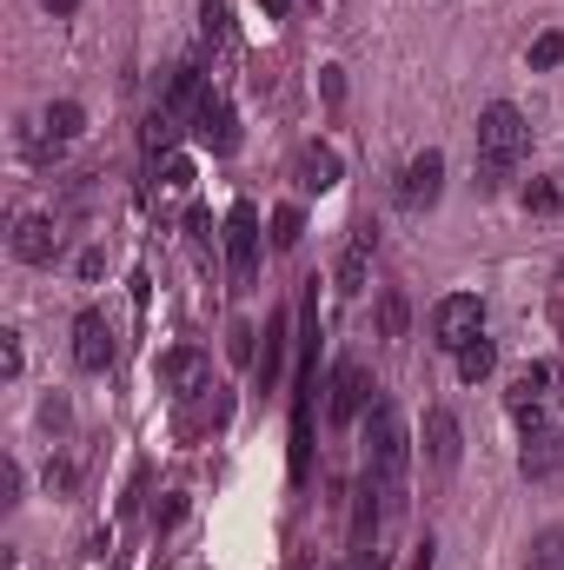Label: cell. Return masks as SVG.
<instances>
[{
    "label": "cell",
    "mask_w": 564,
    "mask_h": 570,
    "mask_svg": "<svg viewBox=\"0 0 564 570\" xmlns=\"http://www.w3.org/2000/svg\"><path fill=\"white\" fill-rule=\"evenodd\" d=\"M478 332H485V305H478L471 292H451V298H438V312H431V338H438L445 352L471 345Z\"/></svg>",
    "instance_id": "cell-4"
},
{
    "label": "cell",
    "mask_w": 564,
    "mask_h": 570,
    "mask_svg": "<svg viewBox=\"0 0 564 570\" xmlns=\"http://www.w3.org/2000/svg\"><path fill=\"white\" fill-rule=\"evenodd\" d=\"M438 186H445V153H438V146H425L419 159L406 166V179H399V206H412V213L438 206Z\"/></svg>",
    "instance_id": "cell-6"
},
{
    "label": "cell",
    "mask_w": 564,
    "mask_h": 570,
    "mask_svg": "<svg viewBox=\"0 0 564 570\" xmlns=\"http://www.w3.org/2000/svg\"><path fill=\"white\" fill-rule=\"evenodd\" d=\"M260 7H266V20H285L292 13V0H260Z\"/></svg>",
    "instance_id": "cell-30"
},
{
    "label": "cell",
    "mask_w": 564,
    "mask_h": 570,
    "mask_svg": "<svg viewBox=\"0 0 564 570\" xmlns=\"http://www.w3.org/2000/svg\"><path fill=\"white\" fill-rule=\"evenodd\" d=\"M492 365H498V345H492L485 332H478L471 345H458V379H465V385H478V379H492Z\"/></svg>",
    "instance_id": "cell-16"
},
{
    "label": "cell",
    "mask_w": 564,
    "mask_h": 570,
    "mask_svg": "<svg viewBox=\"0 0 564 570\" xmlns=\"http://www.w3.org/2000/svg\"><path fill=\"white\" fill-rule=\"evenodd\" d=\"M193 127H200V140L213 146V153H233V146H240V127H233V107H226V100H213V94H206V100L193 107Z\"/></svg>",
    "instance_id": "cell-12"
},
{
    "label": "cell",
    "mask_w": 564,
    "mask_h": 570,
    "mask_svg": "<svg viewBox=\"0 0 564 570\" xmlns=\"http://www.w3.org/2000/svg\"><path fill=\"white\" fill-rule=\"evenodd\" d=\"M47 134H54V146H60V140H80V134H87L80 100H54V107H47Z\"/></svg>",
    "instance_id": "cell-17"
},
{
    "label": "cell",
    "mask_w": 564,
    "mask_h": 570,
    "mask_svg": "<svg viewBox=\"0 0 564 570\" xmlns=\"http://www.w3.org/2000/svg\"><path fill=\"white\" fill-rule=\"evenodd\" d=\"M379 332H386V338H406V332H412V305H406V292H386V298H379Z\"/></svg>",
    "instance_id": "cell-18"
},
{
    "label": "cell",
    "mask_w": 564,
    "mask_h": 570,
    "mask_svg": "<svg viewBox=\"0 0 564 570\" xmlns=\"http://www.w3.org/2000/svg\"><path fill=\"white\" fill-rule=\"evenodd\" d=\"M366 266H372V233H359L339 259V298H359L366 292Z\"/></svg>",
    "instance_id": "cell-15"
},
{
    "label": "cell",
    "mask_w": 564,
    "mask_h": 570,
    "mask_svg": "<svg viewBox=\"0 0 564 570\" xmlns=\"http://www.w3.org/2000/svg\"><path fill=\"white\" fill-rule=\"evenodd\" d=\"M525 146H532L525 114H518L512 100H492V107L478 114V193H498V186L512 179V166L525 159Z\"/></svg>",
    "instance_id": "cell-2"
},
{
    "label": "cell",
    "mask_w": 564,
    "mask_h": 570,
    "mask_svg": "<svg viewBox=\"0 0 564 570\" xmlns=\"http://www.w3.org/2000/svg\"><path fill=\"white\" fill-rule=\"evenodd\" d=\"M299 233H305V213H299V206H280V213H273V246H299Z\"/></svg>",
    "instance_id": "cell-23"
},
{
    "label": "cell",
    "mask_w": 564,
    "mask_h": 570,
    "mask_svg": "<svg viewBox=\"0 0 564 570\" xmlns=\"http://www.w3.org/2000/svg\"><path fill=\"white\" fill-rule=\"evenodd\" d=\"M372 379H366V365L359 358H339V372H332V392H325V425L332 431H346L352 419H366L372 412Z\"/></svg>",
    "instance_id": "cell-3"
},
{
    "label": "cell",
    "mask_w": 564,
    "mask_h": 570,
    "mask_svg": "<svg viewBox=\"0 0 564 570\" xmlns=\"http://www.w3.org/2000/svg\"><path fill=\"white\" fill-rule=\"evenodd\" d=\"M532 570H564V531H538V544H532Z\"/></svg>",
    "instance_id": "cell-22"
},
{
    "label": "cell",
    "mask_w": 564,
    "mask_h": 570,
    "mask_svg": "<svg viewBox=\"0 0 564 570\" xmlns=\"http://www.w3.org/2000/svg\"><path fill=\"white\" fill-rule=\"evenodd\" d=\"M74 365H80V372H107V365H114V332H107L100 312H80V318H74Z\"/></svg>",
    "instance_id": "cell-8"
},
{
    "label": "cell",
    "mask_w": 564,
    "mask_h": 570,
    "mask_svg": "<svg viewBox=\"0 0 564 570\" xmlns=\"http://www.w3.org/2000/svg\"><path fill=\"white\" fill-rule=\"evenodd\" d=\"M40 7H47V13H60V20H67V13H80V0H40Z\"/></svg>",
    "instance_id": "cell-29"
},
{
    "label": "cell",
    "mask_w": 564,
    "mask_h": 570,
    "mask_svg": "<svg viewBox=\"0 0 564 570\" xmlns=\"http://www.w3.org/2000/svg\"><path fill=\"white\" fill-rule=\"evenodd\" d=\"M0 372L20 379V332H0Z\"/></svg>",
    "instance_id": "cell-25"
},
{
    "label": "cell",
    "mask_w": 564,
    "mask_h": 570,
    "mask_svg": "<svg viewBox=\"0 0 564 570\" xmlns=\"http://www.w3.org/2000/svg\"><path fill=\"white\" fill-rule=\"evenodd\" d=\"M173 140H179V114H166V107H159V114L146 120V153H166Z\"/></svg>",
    "instance_id": "cell-21"
},
{
    "label": "cell",
    "mask_w": 564,
    "mask_h": 570,
    "mask_svg": "<svg viewBox=\"0 0 564 570\" xmlns=\"http://www.w3.org/2000/svg\"><path fill=\"white\" fill-rule=\"evenodd\" d=\"M406 464H412V431H406V412L392 399H372L366 412V484L386 511L406 504Z\"/></svg>",
    "instance_id": "cell-1"
},
{
    "label": "cell",
    "mask_w": 564,
    "mask_h": 570,
    "mask_svg": "<svg viewBox=\"0 0 564 570\" xmlns=\"http://www.w3.org/2000/svg\"><path fill=\"white\" fill-rule=\"evenodd\" d=\"M74 484V464H47V491H67Z\"/></svg>",
    "instance_id": "cell-28"
},
{
    "label": "cell",
    "mask_w": 564,
    "mask_h": 570,
    "mask_svg": "<svg viewBox=\"0 0 564 570\" xmlns=\"http://www.w3.org/2000/svg\"><path fill=\"white\" fill-rule=\"evenodd\" d=\"M558 60H564V33H538L532 40V73H552Z\"/></svg>",
    "instance_id": "cell-24"
},
{
    "label": "cell",
    "mask_w": 564,
    "mask_h": 570,
    "mask_svg": "<svg viewBox=\"0 0 564 570\" xmlns=\"http://www.w3.org/2000/svg\"><path fill=\"white\" fill-rule=\"evenodd\" d=\"M54 246H60V233H54L47 213H20V219H13V259H20V266H47Z\"/></svg>",
    "instance_id": "cell-9"
},
{
    "label": "cell",
    "mask_w": 564,
    "mask_h": 570,
    "mask_svg": "<svg viewBox=\"0 0 564 570\" xmlns=\"http://www.w3.org/2000/svg\"><path fill=\"white\" fill-rule=\"evenodd\" d=\"M545 392H552V365H545V358H532L525 372H512V385H505V405H512V419H538Z\"/></svg>",
    "instance_id": "cell-11"
},
{
    "label": "cell",
    "mask_w": 564,
    "mask_h": 570,
    "mask_svg": "<svg viewBox=\"0 0 564 570\" xmlns=\"http://www.w3.org/2000/svg\"><path fill=\"white\" fill-rule=\"evenodd\" d=\"M518 431H525L518 471H525V478H552V471H558V458H564V438L545 425V419H518Z\"/></svg>",
    "instance_id": "cell-7"
},
{
    "label": "cell",
    "mask_w": 564,
    "mask_h": 570,
    "mask_svg": "<svg viewBox=\"0 0 564 570\" xmlns=\"http://www.w3.org/2000/svg\"><path fill=\"white\" fill-rule=\"evenodd\" d=\"M226 352L246 365V358H253V325H233V332H226Z\"/></svg>",
    "instance_id": "cell-26"
},
{
    "label": "cell",
    "mask_w": 564,
    "mask_h": 570,
    "mask_svg": "<svg viewBox=\"0 0 564 570\" xmlns=\"http://www.w3.org/2000/svg\"><path fill=\"white\" fill-rule=\"evenodd\" d=\"M558 206H564V179H532V186H525V213L545 219V213H558Z\"/></svg>",
    "instance_id": "cell-20"
},
{
    "label": "cell",
    "mask_w": 564,
    "mask_h": 570,
    "mask_svg": "<svg viewBox=\"0 0 564 570\" xmlns=\"http://www.w3.org/2000/svg\"><path fill=\"white\" fill-rule=\"evenodd\" d=\"M339 186V153L332 146H305L299 153V193H325Z\"/></svg>",
    "instance_id": "cell-14"
},
{
    "label": "cell",
    "mask_w": 564,
    "mask_h": 570,
    "mask_svg": "<svg viewBox=\"0 0 564 570\" xmlns=\"http://www.w3.org/2000/svg\"><path fill=\"white\" fill-rule=\"evenodd\" d=\"M425 451H431V464H438V471H451V464H458V451H465V431H458V419H451L445 405L425 419Z\"/></svg>",
    "instance_id": "cell-13"
},
{
    "label": "cell",
    "mask_w": 564,
    "mask_h": 570,
    "mask_svg": "<svg viewBox=\"0 0 564 570\" xmlns=\"http://www.w3.org/2000/svg\"><path fill=\"white\" fill-rule=\"evenodd\" d=\"M280 358H285V312L266 325V358H260V385H266V392L280 385Z\"/></svg>",
    "instance_id": "cell-19"
},
{
    "label": "cell",
    "mask_w": 564,
    "mask_h": 570,
    "mask_svg": "<svg viewBox=\"0 0 564 570\" xmlns=\"http://www.w3.org/2000/svg\"><path fill=\"white\" fill-rule=\"evenodd\" d=\"M558 399H564V392H558Z\"/></svg>",
    "instance_id": "cell-31"
},
{
    "label": "cell",
    "mask_w": 564,
    "mask_h": 570,
    "mask_svg": "<svg viewBox=\"0 0 564 570\" xmlns=\"http://www.w3.org/2000/svg\"><path fill=\"white\" fill-rule=\"evenodd\" d=\"M166 186H193V159L173 153V159H166Z\"/></svg>",
    "instance_id": "cell-27"
},
{
    "label": "cell",
    "mask_w": 564,
    "mask_h": 570,
    "mask_svg": "<svg viewBox=\"0 0 564 570\" xmlns=\"http://www.w3.org/2000/svg\"><path fill=\"white\" fill-rule=\"evenodd\" d=\"M226 259H233V279L240 285L253 279V266H260V206L253 199H240L226 213Z\"/></svg>",
    "instance_id": "cell-5"
},
{
    "label": "cell",
    "mask_w": 564,
    "mask_h": 570,
    "mask_svg": "<svg viewBox=\"0 0 564 570\" xmlns=\"http://www.w3.org/2000/svg\"><path fill=\"white\" fill-rule=\"evenodd\" d=\"M159 379H166L179 399H193V392H206L213 358H206V352H193V345H179V352H166V358H159Z\"/></svg>",
    "instance_id": "cell-10"
}]
</instances>
